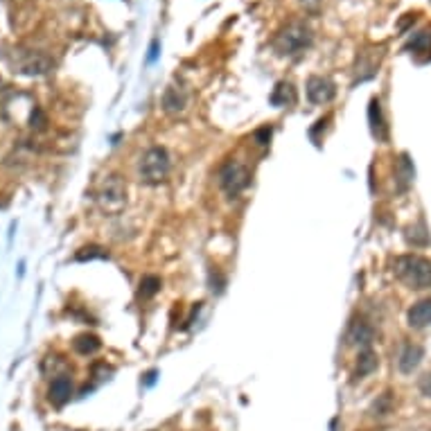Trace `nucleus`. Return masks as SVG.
<instances>
[{
    "instance_id": "4",
    "label": "nucleus",
    "mask_w": 431,
    "mask_h": 431,
    "mask_svg": "<svg viewBox=\"0 0 431 431\" xmlns=\"http://www.w3.org/2000/svg\"><path fill=\"white\" fill-rule=\"evenodd\" d=\"M219 188L226 192L229 199H238L240 194L251 185V167L242 160H226L219 169Z\"/></svg>"
},
{
    "instance_id": "8",
    "label": "nucleus",
    "mask_w": 431,
    "mask_h": 431,
    "mask_svg": "<svg viewBox=\"0 0 431 431\" xmlns=\"http://www.w3.org/2000/svg\"><path fill=\"white\" fill-rule=\"evenodd\" d=\"M346 339H348V344L359 346L364 350V348H370L372 341H375V328H372L366 319H355L350 325H348Z\"/></svg>"
},
{
    "instance_id": "7",
    "label": "nucleus",
    "mask_w": 431,
    "mask_h": 431,
    "mask_svg": "<svg viewBox=\"0 0 431 431\" xmlns=\"http://www.w3.org/2000/svg\"><path fill=\"white\" fill-rule=\"evenodd\" d=\"M305 93H307V100H310L312 104H328V102L335 100L337 86H335V81L328 79V77L314 75V77L307 79Z\"/></svg>"
},
{
    "instance_id": "3",
    "label": "nucleus",
    "mask_w": 431,
    "mask_h": 431,
    "mask_svg": "<svg viewBox=\"0 0 431 431\" xmlns=\"http://www.w3.org/2000/svg\"><path fill=\"white\" fill-rule=\"evenodd\" d=\"M169 154L165 147H149L147 151L140 156L138 162V176H140L143 183L147 185H158L169 176Z\"/></svg>"
},
{
    "instance_id": "18",
    "label": "nucleus",
    "mask_w": 431,
    "mask_h": 431,
    "mask_svg": "<svg viewBox=\"0 0 431 431\" xmlns=\"http://www.w3.org/2000/svg\"><path fill=\"white\" fill-rule=\"evenodd\" d=\"M72 348H75V353H77V355L88 357V355H95L97 350H100V348H102V341H100V337L88 335V332H84V335L75 337V341H72Z\"/></svg>"
},
{
    "instance_id": "26",
    "label": "nucleus",
    "mask_w": 431,
    "mask_h": 431,
    "mask_svg": "<svg viewBox=\"0 0 431 431\" xmlns=\"http://www.w3.org/2000/svg\"><path fill=\"white\" fill-rule=\"evenodd\" d=\"M156 375H158V372H156V370H149V372H147V375H145V386H151V384H154V381H156Z\"/></svg>"
},
{
    "instance_id": "20",
    "label": "nucleus",
    "mask_w": 431,
    "mask_h": 431,
    "mask_svg": "<svg viewBox=\"0 0 431 431\" xmlns=\"http://www.w3.org/2000/svg\"><path fill=\"white\" fill-rule=\"evenodd\" d=\"M77 262H91V260H109V251L104 246H97V244H88V246H81L75 253Z\"/></svg>"
},
{
    "instance_id": "21",
    "label": "nucleus",
    "mask_w": 431,
    "mask_h": 431,
    "mask_svg": "<svg viewBox=\"0 0 431 431\" xmlns=\"http://www.w3.org/2000/svg\"><path fill=\"white\" fill-rule=\"evenodd\" d=\"M160 278L158 275H145V278L140 280V289H138V296H140L143 300H147L151 296H156L160 291Z\"/></svg>"
},
{
    "instance_id": "17",
    "label": "nucleus",
    "mask_w": 431,
    "mask_h": 431,
    "mask_svg": "<svg viewBox=\"0 0 431 431\" xmlns=\"http://www.w3.org/2000/svg\"><path fill=\"white\" fill-rule=\"evenodd\" d=\"M379 366V359H377V353L372 350V348H364L357 357V366H355V379H364L368 377L372 370H377Z\"/></svg>"
},
{
    "instance_id": "2",
    "label": "nucleus",
    "mask_w": 431,
    "mask_h": 431,
    "mask_svg": "<svg viewBox=\"0 0 431 431\" xmlns=\"http://www.w3.org/2000/svg\"><path fill=\"white\" fill-rule=\"evenodd\" d=\"M395 275L409 289H429L431 287V260L418 253L400 255L393 264Z\"/></svg>"
},
{
    "instance_id": "16",
    "label": "nucleus",
    "mask_w": 431,
    "mask_h": 431,
    "mask_svg": "<svg viewBox=\"0 0 431 431\" xmlns=\"http://www.w3.org/2000/svg\"><path fill=\"white\" fill-rule=\"evenodd\" d=\"M185 104H188V95L181 88L176 86L165 88V93H162V111L169 113V116H176V113L185 111Z\"/></svg>"
},
{
    "instance_id": "10",
    "label": "nucleus",
    "mask_w": 431,
    "mask_h": 431,
    "mask_svg": "<svg viewBox=\"0 0 431 431\" xmlns=\"http://www.w3.org/2000/svg\"><path fill=\"white\" fill-rule=\"evenodd\" d=\"M368 125H370V134L375 136L379 143L388 140V125H386L384 113H381V104L377 97H372L368 104Z\"/></svg>"
},
{
    "instance_id": "14",
    "label": "nucleus",
    "mask_w": 431,
    "mask_h": 431,
    "mask_svg": "<svg viewBox=\"0 0 431 431\" xmlns=\"http://www.w3.org/2000/svg\"><path fill=\"white\" fill-rule=\"evenodd\" d=\"M269 102L273 107L278 109H284V107H294L298 102V93H296V86L291 84V81H278L275 88L269 95Z\"/></svg>"
},
{
    "instance_id": "9",
    "label": "nucleus",
    "mask_w": 431,
    "mask_h": 431,
    "mask_svg": "<svg viewBox=\"0 0 431 431\" xmlns=\"http://www.w3.org/2000/svg\"><path fill=\"white\" fill-rule=\"evenodd\" d=\"M413 178H416V167L409 158V154H400L395 160V185L397 192H406L413 185Z\"/></svg>"
},
{
    "instance_id": "13",
    "label": "nucleus",
    "mask_w": 431,
    "mask_h": 431,
    "mask_svg": "<svg viewBox=\"0 0 431 431\" xmlns=\"http://www.w3.org/2000/svg\"><path fill=\"white\" fill-rule=\"evenodd\" d=\"M406 323L413 330H425L431 325V298H422L406 312Z\"/></svg>"
},
{
    "instance_id": "22",
    "label": "nucleus",
    "mask_w": 431,
    "mask_h": 431,
    "mask_svg": "<svg viewBox=\"0 0 431 431\" xmlns=\"http://www.w3.org/2000/svg\"><path fill=\"white\" fill-rule=\"evenodd\" d=\"M393 411V397H391V393H384V395H379L375 402H372V406H370V413L375 418H384V416H388V413Z\"/></svg>"
},
{
    "instance_id": "19",
    "label": "nucleus",
    "mask_w": 431,
    "mask_h": 431,
    "mask_svg": "<svg viewBox=\"0 0 431 431\" xmlns=\"http://www.w3.org/2000/svg\"><path fill=\"white\" fill-rule=\"evenodd\" d=\"M406 50H413L411 54H420V52H429L431 56V28H425L418 34H413L411 43L406 45Z\"/></svg>"
},
{
    "instance_id": "12",
    "label": "nucleus",
    "mask_w": 431,
    "mask_h": 431,
    "mask_svg": "<svg viewBox=\"0 0 431 431\" xmlns=\"http://www.w3.org/2000/svg\"><path fill=\"white\" fill-rule=\"evenodd\" d=\"M72 397V379L68 375H56L48 388V400L54 406H63Z\"/></svg>"
},
{
    "instance_id": "1",
    "label": "nucleus",
    "mask_w": 431,
    "mask_h": 431,
    "mask_svg": "<svg viewBox=\"0 0 431 431\" xmlns=\"http://www.w3.org/2000/svg\"><path fill=\"white\" fill-rule=\"evenodd\" d=\"M314 32L305 21H289L278 34L273 36V50L280 56H298L310 50Z\"/></svg>"
},
{
    "instance_id": "27",
    "label": "nucleus",
    "mask_w": 431,
    "mask_h": 431,
    "mask_svg": "<svg viewBox=\"0 0 431 431\" xmlns=\"http://www.w3.org/2000/svg\"><path fill=\"white\" fill-rule=\"evenodd\" d=\"M149 52H151V54H149V61H154V59H156V54H158V41H154Z\"/></svg>"
},
{
    "instance_id": "11",
    "label": "nucleus",
    "mask_w": 431,
    "mask_h": 431,
    "mask_svg": "<svg viewBox=\"0 0 431 431\" xmlns=\"http://www.w3.org/2000/svg\"><path fill=\"white\" fill-rule=\"evenodd\" d=\"M422 359H425V350H422V346L406 344L402 348L400 357H397V368H400V372H404V375H411V372L422 364Z\"/></svg>"
},
{
    "instance_id": "5",
    "label": "nucleus",
    "mask_w": 431,
    "mask_h": 431,
    "mask_svg": "<svg viewBox=\"0 0 431 431\" xmlns=\"http://www.w3.org/2000/svg\"><path fill=\"white\" fill-rule=\"evenodd\" d=\"M97 201H100V206L104 213H118V210L125 208V203H127V185L125 181H122L120 176L116 174H111L107 176V181L102 183V190L100 194H97Z\"/></svg>"
},
{
    "instance_id": "15",
    "label": "nucleus",
    "mask_w": 431,
    "mask_h": 431,
    "mask_svg": "<svg viewBox=\"0 0 431 431\" xmlns=\"http://www.w3.org/2000/svg\"><path fill=\"white\" fill-rule=\"evenodd\" d=\"M16 68H19V72H23V75H45V72H50L52 61L39 52H30L25 54V59L19 61Z\"/></svg>"
},
{
    "instance_id": "24",
    "label": "nucleus",
    "mask_w": 431,
    "mask_h": 431,
    "mask_svg": "<svg viewBox=\"0 0 431 431\" xmlns=\"http://www.w3.org/2000/svg\"><path fill=\"white\" fill-rule=\"evenodd\" d=\"M271 134H273V129L266 125V127H260L257 132L253 134V140L255 145H260V147H266V145L271 143Z\"/></svg>"
},
{
    "instance_id": "23",
    "label": "nucleus",
    "mask_w": 431,
    "mask_h": 431,
    "mask_svg": "<svg viewBox=\"0 0 431 431\" xmlns=\"http://www.w3.org/2000/svg\"><path fill=\"white\" fill-rule=\"evenodd\" d=\"M208 282H210V289H213L215 294H222L224 287H226V278L222 273H219V269H210Z\"/></svg>"
},
{
    "instance_id": "6",
    "label": "nucleus",
    "mask_w": 431,
    "mask_h": 431,
    "mask_svg": "<svg viewBox=\"0 0 431 431\" xmlns=\"http://www.w3.org/2000/svg\"><path fill=\"white\" fill-rule=\"evenodd\" d=\"M386 48L384 45H366L364 50L357 54V66H355V84L357 81H368L377 75V70H379V63L381 59H384V52Z\"/></svg>"
},
{
    "instance_id": "25",
    "label": "nucleus",
    "mask_w": 431,
    "mask_h": 431,
    "mask_svg": "<svg viewBox=\"0 0 431 431\" xmlns=\"http://www.w3.org/2000/svg\"><path fill=\"white\" fill-rule=\"evenodd\" d=\"M420 393L425 395V397H431V372H427V375H422L420 377Z\"/></svg>"
}]
</instances>
